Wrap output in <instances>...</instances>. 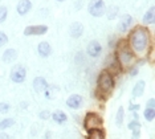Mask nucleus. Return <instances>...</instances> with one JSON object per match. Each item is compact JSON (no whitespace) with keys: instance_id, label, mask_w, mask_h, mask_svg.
<instances>
[{"instance_id":"1","label":"nucleus","mask_w":155,"mask_h":139,"mask_svg":"<svg viewBox=\"0 0 155 139\" xmlns=\"http://www.w3.org/2000/svg\"><path fill=\"white\" fill-rule=\"evenodd\" d=\"M129 45L133 53L143 55L149 49L150 44V32L144 27H135L129 35Z\"/></svg>"},{"instance_id":"2","label":"nucleus","mask_w":155,"mask_h":139,"mask_svg":"<svg viewBox=\"0 0 155 139\" xmlns=\"http://www.w3.org/2000/svg\"><path fill=\"white\" fill-rule=\"evenodd\" d=\"M115 58L121 68H129L134 61V53L129 48L127 40H119L115 45Z\"/></svg>"},{"instance_id":"3","label":"nucleus","mask_w":155,"mask_h":139,"mask_svg":"<svg viewBox=\"0 0 155 139\" xmlns=\"http://www.w3.org/2000/svg\"><path fill=\"white\" fill-rule=\"evenodd\" d=\"M113 88H114V78H113L111 73L107 70L100 73L97 80V95L102 94V98H106L107 94H110Z\"/></svg>"},{"instance_id":"4","label":"nucleus","mask_w":155,"mask_h":139,"mask_svg":"<svg viewBox=\"0 0 155 139\" xmlns=\"http://www.w3.org/2000/svg\"><path fill=\"white\" fill-rule=\"evenodd\" d=\"M84 127L90 131V130H96L102 127V118L96 113H87L85 119H84Z\"/></svg>"},{"instance_id":"5","label":"nucleus","mask_w":155,"mask_h":139,"mask_svg":"<svg viewBox=\"0 0 155 139\" xmlns=\"http://www.w3.org/2000/svg\"><path fill=\"white\" fill-rule=\"evenodd\" d=\"M87 11L91 16L94 17H101L105 15L106 11V5H105L104 0H90L89 5H87Z\"/></svg>"},{"instance_id":"6","label":"nucleus","mask_w":155,"mask_h":139,"mask_svg":"<svg viewBox=\"0 0 155 139\" xmlns=\"http://www.w3.org/2000/svg\"><path fill=\"white\" fill-rule=\"evenodd\" d=\"M25 76H27V72H25V68H24L23 65H15L11 69L12 82L21 84V82H24V80H25Z\"/></svg>"},{"instance_id":"7","label":"nucleus","mask_w":155,"mask_h":139,"mask_svg":"<svg viewBox=\"0 0 155 139\" xmlns=\"http://www.w3.org/2000/svg\"><path fill=\"white\" fill-rule=\"evenodd\" d=\"M47 25H28L24 29V35L25 36H41V35L47 33Z\"/></svg>"},{"instance_id":"8","label":"nucleus","mask_w":155,"mask_h":139,"mask_svg":"<svg viewBox=\"0 0 155 139\" xmlns=\"http://www.w3.org/2000/svg\"><path fill=\"white\" fill-rule=\"evenodd\" d=\"M82 102H84L82 95H80V94H72L68 99H66V106H68L69 109L76 110V109H80L81 108Z\"/></svg>"},{"instance_id":"9","label":"nucleus","mask_w":155,"mask_h":139,"mask_svg":"<svg viewBox=\"0 0 155 139\" xmlns=\"http://www.w3.org/2000/svg\"><path fill=\"white\" fill-rule=\"evenodd\" d=\"M86 52L90 57H98L102 53V46L97 40H93L89 42V45H87V48H86Z\"/></svg>"},{"instance_id":"10","label":"nucleus","mask_w":155,"mask_h":139,"mask_svg":"<svg viewBox=\"0 0 155 139\" xmlns=\"http://www.w3.org/2000/svg\"><path fill=\"white\" fill-rule=\"evenodd\" d=\"M69 33L73 38H80L84 35V25L81 23H78V21H76V23H73L70 25Z\"/></svg>"},{"instance_id":"11","label":"nucleus","mask_w":155,"mask_h":139,"mask_svg":"<svg viewBox=\"0 0 155 139\" xmlns=\"http://www.w3.org/2000/svg\"><path fill=\"white\" fill-rule=\"evenodd\" d=\"M33 89L37 93H43L48 89V82L44 77H36L33 80Z\"/></svg>"},{"instance_id":"12","label":"nucleus","mask_w":155,"mask_h":139,"mask_svg":"<svg viewBox=\"0 0 155 139\" xmlns=\"http://www.w3.org/2000/svg\"><path fill=\"white\" fill-rule=\"evenodd\" d=\"M32 8V3L29 0H20L17 3V7H16V11L19 15H27L28 12Z\"/></svg>"},{"instance_id":"13","label":"nucleus","mask_w":155,"mask_h":139,"mask_svg":"<svg viewBox=\"0 0 155 139\" xmlns=\"http://www.w3.org/2000/svg\"><path fill=\"white\" fill-rule=\"evenodd\" d=\"M133 23V17L130 15H123L121 19H119L118 23V31L119 32H126V29H129L130 25Z\"/></svg>"},{"instance_id":"14","label":"nucleus","mask_w":155,"mask_h":139,"mask_svg":"<svg viewBox=\"0 0 155 139\" xmlns=\"http://www.w3.org/2000/svg\"><path fill=\"white\" fill-rule=\"evenodd\" d=\"M37 52L41 57H49L52 53V48H51V45H49V42H47V41L40 42L37 46Z\"/></svg>"},{"instance_id":"15","label":"nucleus","mask_w":155,"mask_h":139,"mask_svg":"<svg viewBox=\"0 0 155 139\" xmlns=\"http://www.w3.org/2000/svg\"><path fill=\"white\" fill-rule=\"evenodd\" d=\"M16 58H17V52L15 49H7V51L3 53V61L7 64L16 61Z\"/></svg>"},{"instance_id":"16","label":"nucleus","mask_w":155,"mask_h":139,"mask_svg":"<svg viewBox=\"0 0 155 139\" xmlns=\"http://www.w3.org/2000/svg\"><path fill=\"white\" fill-rule=\"evenodd\" d=\"M144 88H146V82L143 80L138 81L133 88V97H140L144 91Z\"/></svg>"},{"instance_id":"17","label":"nucleus","mask_w":155,"mask_h":139,"mask_svg":"<svg viewBox=\"0 0 155 139\" xmlns=\"http://www.w3.org/2000/svg\"><path fill=\"white\" fill-rule=\"evenodd\" d=\"M51 117H52V119H53L56 123H64V122L68 121V115H66L64 111H61V110H57V111L52 113Z\"/></svg>"},{"instance_id":"18","label":"nucleus","mask_w":155,"mask_h":139,"mask_svg":"<svg viewBox=\"0 0 155 139\" xmlns=\"http://www.w3.org/2000/svg\"><path fill=\"white\" fill-rule=\"evenodd\" d=\"M86 139H105V131L102 129H96L87 131V138Z\"/></svg>"},{"instance_id":"19","label":"nucleus","mask_w":155,"mask_h":139,"mask_svg":"<svg viewBox=\"0 0 155 139\" xmlns=\"http://www.w3.org/2000/svg\"><path fill=\"white\" fill-rule=\"evenodd\" d=\"M155 21V7H151V8L147 11L146 13H144V16H143V23L144 24H153Z\"/></svg>"},{"instance_id":"20","label":"nucleus","mask_w":155,"mask_h":139,"mask_svg":"<svg viewBox=\"0 0 155 139\" xmlns=\"http://www.w3.org/2000/svg\"><path fill=\"white\" fill-rule=\"evenodd\" d=\"M123 119H125V109L121 106V108L118 109V111H117V117H115V123H117L118 127L122 126Z\"/></svg>"},{"instance_id":"21","label":"nucleus","mask_w":155,"mask_h":139,"mask_svg":"<svg viewBox=\"0 0 155 139\" xmlns=\"http://www.w3.org/2000/svg\"><path fill=\"white\" fill-rule=\"evenodd\" d=\"M15 123V121L12 118H4L0 121V130H5V129H9L12 124Z\"/></svg>"},{"instance_id":"22","label":"nucleus","mask_w":155,"mask_h":139,"mask_svg":"<svg viewBox=\"0 0 155 139\" xmlns=\"http://www.w3.org/2000/svg\"><path fill=\"white\" fill-rule=\"evenodd\" d=\"M143 117H144V119H146L147 122L154 121V118H155V109L146 108V110H144V113H143Z\"/></svg>"},{"instance_id":"23","label":"nucleus","mask_w":155,"mask_h":139,"mask_svg":"<svg viewBox=\"0 0 155 139\" xmlns=\"http://www.w3.org/2000/svg\"><path fill=\"white\" fill-rule=\"evenodd\" d=\"M118 7H110V8H106V11H105V13L107 15V17L110 20H113V19H115V16L118 15Z\"/></svg>"},{"instance_id":"24","label":"nucleus","mask_w":155,"mask_h":139,"mask_svg":"<svg viewBox=\"0 0 155 139\" xmlns=\"http://www.w3.org/2000/svg\"><path fill=\"white\" fill-rule=\"evenodd\" d=\"M7 15H8L7 7H0V24L4 23V20L7 19Z\"/></svg>"},{"instance_id":"25","label":"nucleus","mask_w":155,"mask_h":139,"mask_svg":"<svg viewBox=\"0 0 155 139\" xmlns=\"http://www.w3.org/2000/svg\"><path fill=\"white\" fill-rule=\"evenodd\" d=\"M127 129L129 130H137V129H140V123H139V121H137V119H134L131 121V122L129 123V126H127Z\"/></svg>"},{"instance_id":"26","label":"nucleus","mask_w":155,"mask_h":139,"mask_svg":"<svg viewBox=\"0 0 155 139\" xmlns=\"http://www.w3.org/2000/svg\"><path fill=\"white\" fill-rule=\"evenodd\" d=\"M9 109H11L9 103H7V102H2V103H0V114H7L9 111Z\"/></svg>"},{"instance_id":"27","label":"nucleus","mask_w":155,"mask_h":139,"mask_svg":"<svg viewBox=\"0 0 155 139\" xmlns=\"http://www.w3.org/2000/svg\"><path fill=\"white\" fill-rule=\"evenodd\" d=\"M8 42V36L4 33V32H0V46L5 45Z\"/></svg>"},{"instance_id":"28","label":"nucleus","mask_w":155,"mask_h":139,"mask_svg":"<svg viewBox=\"0 0 155 139\" xmlns=\"http://www.w3.org/2000/svg\"><path fill=\"white\" fill-rule=\"evenodd\" d=\"M51 111H49V110H43V111L40 113V118L41 119H49L51 118Z\"/></svg>"},{"instance_id":"29","label":"nucleus","mask_w":155,"mask_h":139,"mask_svg":"<svg viewBox=\"0 0 155 139\" xmlns=\"http://www.w3.org/2000/svg\"><path fill=\"white\" fill-rule=\"evenodd\" d=\"M138 66H133L131 68V69H130V77H134V76H137V74H138Z\"/></svg>"},{"instance_id":"30","label":"nucleus","mask_w":155,"mask_h":139,"mask_svg":"<svg viewBox=\"0 0 155 139\" xmlns=\"http://www.w3.org/2000/svg\"><path fill=\"white\" fill-rule=\"evenodd\" d=\"M146 108H149V109H154L155 108V99L154 98H150L149 101H147V106Z\"/></svg>"},{"instance_id":"31","label":"nucleus","mask_w":155,"mask_h":139,"mask_svg":"<svg viewBox=\"0 0 155 139\" xmlns=\"http://www.w3.org/2000/svg\"><path fill=\"white\" fill-rule=\"evenodd\" d=\"M139 137H140V129L133 130V138L131 139H139Z\"/></svg>"},{"instance_id":"32","label":"nucleus","mask_w":155,"mask_h":139,"mask_svg":"<svg viewBox=\"0 0 155 139\" xmlns=\"http://www.w3.org/2000/svg\"><path fill=\"white\" fill-rule=\"evenodd\" d=\"M129 110H130V111H138V110H139V105H130Z\"/></svg>"},{"instance_id":"33","label":"nucleus","mask_w":155,"mask_h":139,"mask_svg":"<svg viewBox=\"0 0 155 139\" xmlns=\"http://www.w3.org/2000/svg\"><path fill=\"white\" fill-rule=\"evenodd\" d=\"M0 139H9V135L5 133H0Z\"/></svg>"},{"instance_id":"34","label":"nucleus","mask_w":155,"mask_h":139,"mask_svg":"<svg viewBox=\"0 0 155 139\" xmlns=\"http://www.w3.org/2000/svg\"><path fill=\"white\" fill-rule=\"evenodd\" d=\"M57 2H64V0H57Z\"/></svg>"}]
</instances>
